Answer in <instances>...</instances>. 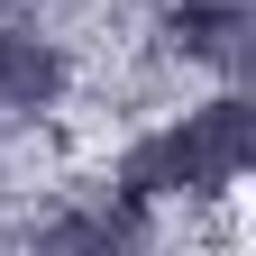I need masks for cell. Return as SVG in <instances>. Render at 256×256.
<instances>
[{"mask_svg": "<svg viewBox=\"0 0 256 256\" xmlns=\"http://www.w3.org/2000/svg\"><path fill=\"white\" fill-rule=\"evenodd\" d=\"M247 165H256V110H247V92H220V101L146 128L119 156V192H138V202H210Z\"/></svg>", "mask_w": 256, "mask_h": 256, "instance_id": "cell-1", "label": "cell"}, {"mask_svg": "<svg viewBox=\"0 0 256 256\" xmlns=\"http://www.w3.org/2000/svg\"><path fill=\"white\" fill-rule=\"evenodd\" d=\"M64 101V46L37 28H0V128L46 119Z\"/></svg>", "mask_w": 256, "mask_h": 256, "instance_id": "cell-2", "label": "cell"}, {"mask_svg": "<svg viewBox=\"0 0 256 256\" xmlns=\"http://www.w3.org/2000/svg\"><path fill=\"white\" fill-rule=\"evenodd\" d=\"M165 28L192 64H220V74H238L247 46H256V0H165Z\"/></svg>", "mask_w": 256, "mask_h": 256, "instance_id": "cell-3", "label": "cell"}, {"mask_svg": "<svg viewBox=\"0 0 256 256\" xmlns=\"http://www.w3.org/2000/svg\"><path fill=\"white\" fill-rule=\"evenodd\" d=\"M146 238V202L138 192H101V202H82V210H55L37 247H138Z\"/></svg>", "mask_w": 256, "mask_h": 256, "instance_id": "cell-4", "label": "cell"}]
</instances>
